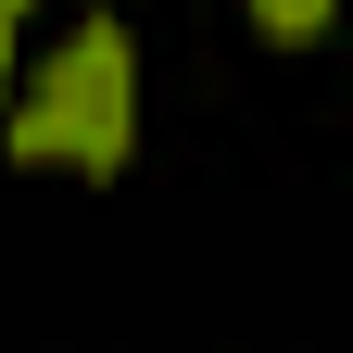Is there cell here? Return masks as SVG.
<instances>
[{
    "instance_id": "1",
    "label": "cell",
    "mask_w": 353,
    "mask_h": 353,
    "mask_svg": "<svg viewBox=\"0 0 353 353\" xmlns=\"http://www.w3.org/2000/svg\"><path fill=\"white\" fill-rule=\"evenodd\" d=\"M13 164H63V176H126L139 152V51H126V13H76L63 51L13 76Z\"/></svg>"
},
{
    "instance_id": "2",
    "label": "cell",
    "mask_w": 353,
    "mask_h": 353,
    "mask_svg": "<svg viewBox=\"0 0 353 353\" xmlns=\"http://www.w3.org/2000/svg\"><path fill=\"white\" fill-rule=\"evenodd\" d=\"M341 0H252V38H278V51H303V38H328Z\"/></svg>"
},
{
    "instance_id": "3",
    "label": "cell",
    "mask_w": 353,
    "mask_h": 353,
    "mask_svg": "<svg viewBox=\"0 0 353 353\" xmlns=\"http://www.w3.org/2000/svg\"><path fill=\"white\" fill-rule=\"evenodd\" d=\"M0 101H13V26H0Z\"/></svg>"
},
{
    "instance_id": "4",
    "label": "cell",
    "mask_w": 353,
    "mask_h": 353,
    "mask_svg": "<svg viewBox=\"0 0 353 353\" xmlns=\"http://www.w3.org/2000/svg\"><path fill=\"white\" fill-rule=\"evenodd\" d=\"M26 13H38V0H0V26H26Z\"/></svg>"
}]
</instances>
